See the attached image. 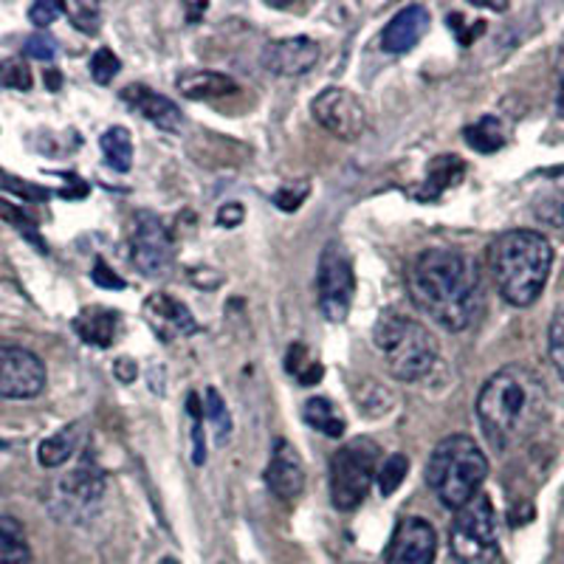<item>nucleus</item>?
Here are the masks:
<instances>
[{"instance_id": "4be33fe9", "label": "nucleus", "mask_w": 564, "mask_h": 564, "mask_svg": "<svg viewBox=\"0 0 564 564\" xmlns=\"http://www.w3.org/2000/svg\"><path fill=\"white\" fill-rule=\"evenodd\" d=\"M531 212L533 218L542 226H551V229L564 231V170L562 173L551 175L545 184L539 186L531 198Z\"/></svg>"}, {"instance_id": "49530a36", "label": "nucleus", "mask_w": 564, "mask_h": 564, "mask_svg": "<svg viewBox=\"0 0 564 564\" xmlns=\"http://www.w3.org/2000/svg\"><path fill=\"white\" fill-rule=\"evenodd\" d=\"M0 446H3V443H0Z\"/></svg>"}, {"instance_id": "f704fd0d", "label": "nucleus", "mask_w": 564, "mask_h": 564, "mask_svg": "<svg viewBox=\"0 0 564 564\" xmlns=\"http://www.w3.org/2000/svg\"><path fill=\"white\" fill-rule=\"evenodd\" d=\"M119 68H122V63H119V57H116L110 48H99V52L90 57V77H94V83L99 85L113 83Z\"/></svg>"}, {"instance_id": "58836bf2", "label": "nucleus", "mask_w": 564, "mask_h": 564, "mask_svg": "<svg viewBox=\"0 0 564 564\" xmlns=\"http://www.w3.org/2000/svg\"><path fill=\"white\" fill-rule=\"evenodd\" d=\"M26 54L32 59L48 63V59L57 57V40L48 37V34H32V37L26 40Z\"/></svg>"}, {"instance_id": "ddd939ff", "label": "nucleus", "mask_w": 564, "mask_h": 564, "mask_svg": "<svg viewBox=\"0 0 564 564\" xmlns=\"http://www.w3.org/2000/svg\"><path fill=\"white\" fill-rule=\"evenodd\" d=\"M437 533L423 517H404L398 522L387 547V564H435Z\"/></svg>"}, {"instance_id": "c9c22d12", "label": "nucleus", "mask_w": 564, "mask_h": 564, "mask_svg": "<svg viewBox=\"0 0 564 564\" xmlns=\"http://www.w3.org/2000/svg\"><path fill=\"white\" fill-rule=\"evenodd\" d=\"M186 406H189V417H193V463H195V466H204V463H206L204 410H200V401L195 395H189Z\"/></svg>"}, {"instance_id": "a19ab883", "label": "nucleus", "mask_w": 564, "mask_h": 564, "mask_svg": "<svg viewBox=\"0 0 564 564\" xmlns=\"http://www.w3.org/2000/svg\"><path fill=\"white\" fill-rule=\"evenodd\" d=\"M243 218L246 209L240 204H235V200H231V204H224L218 209V224L224 226V229H235V226L243 224Z\"/></svg>"}, {"instance_id": "423d86ee", "label": "nucleus", "mask_w": 564, "mask_h": 564, "mask_svg": "<svg viewBox=\"0 0 564 564\" xmlns=\"http://www.w3.org/2000/svg\"><path fill=\"white\" fill-rule=\"evenodd\" d=\"M381 446L372 437H352L330 457V502L339 511L359 508L379 475Z\"/></svg>"}, {"instance_id": "72a5a7b5", "label": "nucleus", "mask_w": 564, "mask_h": 564, "mask_svg": "<svg viewBox=\"0 0 564 564\" xmlns=\"http://www.w3.org/2000/svg\"><path fill=\"white\" fill-rule=\"evenodd\" d=\"M65 14L70 18L74 29H79L83 34H97L99 23H102V12L94 3H74V7H65Z\"/></svg>"}, {"instance_id": "9b49d317", "label": "nucleus", "mask_w": 564, "mask_h": 564, "mask_svg": "<svg viewBox=\"0 0 564 564\" xmlns=\"http://www.w3.org/2000/svg\"><path fill=\"white\" fill-rule=\"evenodd\" d=\"M311 113L327 133L341 141H356L367 128L365 105L345 88L319 90L311 102Z\"/></svg>"}, {"instance_id": "7c9ffc66", "label": "nucleus", "mask_w": 564, "mask_h": 564, "mask_svg": "<svg viewBox=\"0 0 564 564\" xmlns=\"http://www.w3.org/2000/svg\"><path fill=\"white\" fill-rule=\"evenodd\" d=\"M0 85L12 90H32V68L23 59H3L0 63Z\"/></svg>"}, {"instance_id": "b1692460", "label": "nucleus", "mask_w": 564, "mask_h": 564, "mask_svg": "<svg viewBox=\"0 0 564 564\" xmlns=\"http://www.w3.org/2000/svg\"><path fill=\"white\" fill-rule=\"evenodd\" d=\"M302 417L308 421L311 430H316L325 437H341L347 430L345 415H341L339 406L330 398H311L305 410H302Z\"/></svg>"}, {"instance_id": "0eeeda50", "label": "nucleus", "mask_w": 564, "mask_h": 564, "mask_svg": "<svg viewBox=\"0 0 564 564\" xmlns=\"http://www.w3.org/2000/svg\"><path fill=\"white\" fill-rule=\"evenodd\" d=\"M449 547L460 564H491L497 556V517L488 494L457 508L449 528Z\"/></svg>"}, {"instance_id": "f03ea898", "label": "nucleus", "mask_w": 564, "mask_h": 564, "mask_svg": "<svg viewBox=\"0 0 564 564\" xmlns=\"http://www.w3.org/2000/svg\"><path fill=\"white\" fill-rule=\"evenodd\" d=\"M545 381L522 365H508L494 372L477 398L482 435L497 452H511L522 446L545 423Z\"/></svg>"}, {"instance_id": "f257e3e1", "label": "nucleus", "mask_w": 564, "mask_h": 564, "mask_svg": "<svg viewBox=\"0 0 564 564\" xmlns=\"http://www.w3.org/2000/svg\"><path fill=\"white\" fill-rule=\"evenodd\" d=\"M406 289L415 308L452 334L475 325L486 305L480 269L466 251L452 246L421 251L406 274Z\"/></svg>"}, {"instance_id": "6e6552de", "label": "nucleus", "mask_w": 564, "mask_h": 564, "mask_svg": "<svg viewBox=\"0 0 564 564\" xmlns=\"http://www.w3.org/2000/svg\"><path fill=\"white\" fill-rule=\"evenodd\" d=\"M105 494L102 471L94 463H79L68 475L59 477L48 497V508L63 522H85L97 513Z\"/></svg>"}, {"instance_id": "f3484780", "label": "nucleus", "mask_w": 564, "mask_h": 564, "mask_svg": "<svg viewBox=\"0 0 564 564\" xmlns=\"http://www.w3.org/2000/svg\"><path fill=\"white\" fill-rule=\"evenodd\" d=\"M122 102H128L141 119H148L150 124H155L164 133H178L181 124H184V113H181L178 105L155 94L153 88H144V85H128L122 90Z\"/></svg>"}, {"instance_id": "412c9836", "label": "nucleus", "mask_w": 564, "mask_h": 564, "mask_svg": "<svg viewBox=\"0 0 564 564\" xmlns=\"http://www.w3.org/2000/svg\"><path fill=\"white\" fill-rule=\"evenodd\" d=\"M466 178V164H463L460 155H437L435 161L426 170V181L421 184L415 198L423 200V204H432V200L441 198L446 189L457 186Z\"/></svg>"}, {"instance_id": "4c0bfd02", "label": "nucleus", "mask_w": 564, "mask_h": 564, "mask_svg": "<svg viewBox=\"0 0 564 564\" xmlns=\"http://www.w3.org/2000/svg\"><path fill=\"white\" fill-rule=\"evenodd\" d=\"M63 12H65L63 3H52V0H40V3H34V7L29 9V20H32V23L37 29H45V26H52L54 20H57Z\"/></svg>"}, {"instance_id": "79ce46f5", "label": "nucleus", "mask_w": 564, "mask_h": 564, "mask_svg": "<svg viewBox=\"0 0 564 564\" xmlns=\"http://www.w3.org/2000/svg\"><path fill=\"white\" fill-rule=\"evenodd\" d=\"M113 376L122 384H133L135 376H139V365H135L133 359H116L113 361Z\"/></svg>"}, {"instance_id": "a18cd8bd", "label": "nucleus", "mask_w": 564, "mask_h": 564, "mask_svg": "<svg viewBox=\"0 0 564 564\" xmlns=\"http://www.w3.org/2000/svg\"><path fill=\"white\" fill-rule=\"evenodd\" d=\"M161 564H181L178 558H173V556H167V558H161Z\"/></svg>"}, {"instance_id": "a211bd4d", "label": "nucleus", "mask_w": 564, "mask_h": 564, "mask_svg": "<svg viewBox=\"0 0 564 564\" xmlns=\"http://www.w3.org/2000/svg\"><path fill=\"white\" fill-rule=\"evenodd\" d=\"M430 32V12L423 7H406L395 14L381 32V48L387 54L412 52Z\"/></svg>"}, {"instance_id": "473e14b6", "label": "nucleus", "mask_w": 564, "mask_h": 564, "mask_svg": "<svg viewBox=\"0 0 564 564\" xmlns=\"http://www.w3.org/2000/svg\"><path fill=\"white\" fill-rule=\"evenodd\" d=\"M547 350H551V361L556 367L558 379L564 381V305H558L556 314L551 319V330H547Z\"/></svg>"}, {"instance_id": "cd10ccee", "label": "nucleus", "mask_w": 564, "mask_h": 564, "mask_svg": "<svg viewBox=\"0 0 564 564\" xmlns=\"http://www.w3.org/2000/svg\"><path fill=\"white\" fill-rule=\"evenodd\" d=\"M204 421L209 423L212 437L218 446H226L231 441V432H235V423H231L229 406H226L224 395H220L215 387L206 390V406H204Z\"/></svg>"}, {"instance_id": "7ed1b4c3", "label": "nucleus", "mask_w": 564, "mask_h": 564, "mask_svg": "<svg viewBox=\"0 0 564 564\" xmlns=\"http://www.w3.org/2000/svg\"><path fill=\"white\" fill-rule=\"evenodd\" d=\"M553 269V246L533 229L502 231L488 246V271L502 300L513 308H528L542 296Z\"/></svg>"}, {"instance_id": "ea45409f", "label": "nucleus", "mask_w": 564, "mask_h": 564, "mask_svg": "<svg viewBox=\"0 0 564 564\" xmlns=\"http://www.w3.org/2000/svg\"><path fill=\"white\" fill-rule=\"evenodd\" d=\"M94 282H97L99 289H113V291L124 289L122 276L116 274L105 260H97V265H94Z\"/></svg>"}, {"instance_id": "9d476101", "label": "nucleus", "mask_w": 564, "mask_h": 564, "mask_svg": "<svg viewBox=\"0 0 564 564\" xmlns=\"http://www.w3.org/2000/svg\"><path fill=\"white\" fill-rule=\"evenodd\" d=\"M316 291H319V311L327 322H345L352 308L356 294V274L352 260L341 243H327L319 260L316 274Z\"/></svg>"}, {"instance_id": "bb28decb", "label": "nucleus", "mask_w": 564, "mask_h": 564, "mask_svg": "<svg viewBox=\"0 0 564 564\" xmlns=\"http://www.w3.org/2000/svg\"><path fill=\"white\" fill-rule=\"evenodd\" d=\"M463 139L477 153H497V150L506 148V128L497 116H482L480 122L468 124L463 130Z\"/></svg>"}, {"instance_id": "c03bdc74", "label": "nucleus", "mask_w": 564, "mask_h": 564, "mask_svg": "<svg viewBox=\"0 0 564 564\" xmlns=\"http://www.w3.org/2000/svg\"><path fill=\"white\" fill-rule=\"evenodd\" d=\"M558 113L564 116V77H562V88H558Z\"/></svg>"}, {"instance_id": "1a4fd4ad", "label": "nucleus", "mask_w": 564, "mask_h": 564, "mask_svg": "<svg viewBox=\"0 0 564 564\" xmlns=\"http://www.w3.org/2000/svg\"><path fill=\"white\" fill-rule=\"evenodd\" d=\"M130 260L144 276L167 274L175 260V243L170 226L155 212H135L128 226Z\"/></svg>"}, {"instance_id": "f8f14e48", "label": "nucleus", "mask_w": 564, "mask_h": 564, "mask_svg": "<svg viewBox=\"0 0 564 564\" xmlns=\"http://www.w3.org/2000/svg\"><path fill=\"white\" fill-rule=\"evenodd\" d=\"M45 387V365L40 356L23 347H0V398L26 401Z\"/></svg>"}, {"instance_id": "a878e982", "label": "nucleus", "mask_w": 564, "mask_h": 564, "mask_svg": "<svg viewBox=\"0 0 564 564\" xmlns=\"http://www.w3.org/2000/svg\"><path fill=\"white\" fill-rule=\"evenodd\" d=\"M0 564H32L26 533L12 517H0Z\"/></svg>"}, {"instance_id": "aec40b11", "label": "nucleus", "mask_w": 564, "mask_h": 564, "mask_svg": "<svg viewBox=\"0 0 564 564\" xmlns=\"http://www.w3.org/2000/svg\"><path fill=\"white\" fill-rule=\"evenodd\" d=\"M119 314L113 308H102V305H90V308L79 311V316L74 319V330H77L79 339L85 345L94 347H110L119 336Z\"/></svg>"}, {"instance_id": "c85d7f7f", "label": "nucleus", "mask_w": 564, "mask_h": 564, "mask_svg": "<svg viewBox=\"0 0 564 564\" xmlns=\"http://www.w3.org/2000/svg\"><path fill=\"white\" fill-rule=\"evenodd\" d=\"M285 370H289L291 376H296L305 387L316 384V381L322 379V367L308 359V350L302 345H291L289 356H285Z\"/></svg>"}, {"instance_id": "393cba45", "label": "nucleus", "mask_w": 564, "mask_h": 564, "mask_svg": "<svg viewBox=\"0 0 564 564\" xmlns=\"http://www.w3.org/2000/svg\"><path fill=\"white\" fill-rule=\"evenodd\" d=\"M99 148H102L105 164L110 170H116V173H130V167H133V139H130L128 130L119 128V124L105 130L102 139H99Z\"/></svg>"}, {"instance_id": "2eb2a0df", "label": "nucleus", "mask_w": 564, "mask_h": 564, "mask_svg": "<svg viewBox=\"0 0 564 564\" xmlns=\"http://www.w3.org/2000/svg\"><path fill=\"white\" fill-rule=\"evenodd\" d=\"M319 63V43L311 37L271 40L263 48V65L276 77H302Z\"/></svg>"}, {"instance_id": "dca6fc26", "label": "nucleus", "mask_w": 564, "mask_h": 564, "mask_svg": "<svg viewBox=\"0 0 564 564\" xmlns=\"http://www.w3.org/2000/svg\"><path fill=\"white\" fill-rule=\"evenodd\" d=\"M263 480L269 491L280 500H296L305 491V463H302L300 452L294 449V443L276 441L271 460L263 471Z\"/></svg>"}, {"instance_id": "e433bc0d", "label": "nucleus", "mask_w": 564, "mask_h": 564, "mask_svg": "<svg viewBox=\"0 0 564 564\" xmlns=\"http://www.w3.org/2000/svg\"><path fill=\"white\" fill-rule=\"evenodd\" d=\"M0 218L9 220V224H12L14 229L23 231V235H26L29 240H34V243L43 246V240H40L37 229H34V224H32V220H29V215L23 209H20V206L9 204V200H0Z\"/></svg>"}, {"instance_id": "5701e85b", "label": "nucleus", "mask_w": 564, "mask_h": 564, "mask_svg": "<svg viewBox=\"0 0 564 564\" xmlns=\"http://www.w3.org/2000/svg\"><path fill=\"white\" fill-rule=\"evenodd\" d=\"M83 437H85L83 423H70V426L59 430L57 435L45 437L37 449L40 463H43L45 468L65 466V463H68L70 457L79 452V446H83Z\"/></svg>"}, {"instance_id": "c756f323", "label": "nucleus", "mask_w": 564, "mask_h": 564, "mask_svg": "<svg viewBox=\"0 0 564 564\" xmlns=\"http://www.w3.org/2000/svg\"><path fill=\"white\" fill-rule=\"evenodd\" d=\"M406 471H410V460H406L404 455H392L390 460L379 468V475H376L381 497H390V494H395L398 486L406 480Z\"/></svg>"}, {"instance_id": "39448f33", "label": "nucleus", "mask_w": 564, "mask_h": 564, "mask_svg": "<svg viewBox=\"0 0 564 564\" xmlns=\"http://www.w3.org/2000/svg\"><path fill=\"white\" fill-rule=\"evenodd\" d=\"M372 341L384 356L392 379L404 384L421 381L437 361V341L430 327L404 314H381L372 327Z\"/></svg>"}, {"instance_id": "4468645a", "label": "nucleus", "mask_w": 564, "mask_h": 564, "mask_svg": "<svg viewBox=\"0 0 564 564\" xmlns=\"http://www.w3.org/2000/svg\"><path fill=\"white\" fill-rule=\"evenodd\" d=\"M141 311H144V322L150 325V330L161 341L184 339V336H193L198 330V322H195L193 311L186 308L181 300H175V296L164 294V291L150 294Z\"/></svg>"}, {"instance_id": "20e7f679", "label": "nucleus", "mask_w": 564, "mask_h": 564, "mask_svg": "<svg viewBox=\"0 0 564 564\" xmlns=\"http://www.w3.org/2000/svg\"><path fill=\"white\" fill-rule=\"evenodd\" d=\"M488 477V457L475 437L449 435L435 446L426 466V482L435 491L437 502L449 511L466 506L482 491Z\"/></svg>"}, {"instance_id": "6ab92c4d", "label": "nucleus", "mask_w": 564, "mask_h": 564, "mask_svg": "<svg viewBox=\"0 0 564 564\" xmlns=\"http://www.w3.org/2000/svg\"><path fill=\"white\" fill-rule=\"evenodd\" d=\"M175 88H178L186 99L206 102V99H218L235 94V90H238V83L231 77H226V74H218V70L189 68L181 70L178 79H175Z\"/></svg>"}, {"instance_id": "2f4dec72", "label": "nucleus", "mask_w": 564, "mask_h": 564, "mask_svg": "<svg viewBox=\"0 0 564 564\" xmlns=\"http://www.w3.org/2000/svg\"><path fill=\"white\" fill-rule=\"evenodd\" d=\"M311 195V181H285V186H280L274 193V204L276 209L282 212H296L305 198Z\"/></svg>"}, {"instance_id": "37998d69", "label": "nucleus", "mask_w": 564, "mask_h": 564, "mask_svg": "<svg viewBox=\"0 0 564 564\" xmlns=\"http://www.w3.org/2000/svg\"><path fill=\"white\" fill-rule=\"evenodd\" d=\"M45 85H48V90H59V85H63V77H59L57 70H45Z\"/></svg>"}]
</instances>
